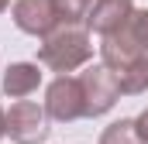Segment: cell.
Segmentation results:
<instances>
[{"label":"cell","instance_id":"cell-1","mask_svg":"<svg viewBox=\"0 0 148 144\" xmlns=\"http://www.w3.org/2000/svg\"><path fill=\"white\" fill-rule=\"evenodd\" d=\"M90 58H93V41L83 24H59L48 38H41V48H38V62L59 75L76 72Z\"/></svg>","mask_w":148,"mask_h":144},{"label":"cell","instance_id":"cell-2","mask_svg":"<svg viewBox=\"0 0 148 144\" xmlns=\"http://www.w3.org/2000/svg\"><path fill=\"white\" fill-rule=\"evenodd\" d=\"M79 86H83V110L86 117H103L110 113L114 103L121 100V89H117V75H114L103 62L100 65H90V69L79 75Z\"/></svg>","mask_w":148,"mask_h":144},{"label":"cell","instance_id":"cell-3","mask_svg":"<svg viewBox=\"0 0 148 144\" xmlns=\"http://www.w3.org/2000/svg\"><path fill=\"white\" fill-rule=\"evenodd\" d=\"M48 113L35 100H17L7 110V134L14 144H41L48 137Z\"/></svg>","mask_w":148,"mask_h":144},{"label":"cell","instance_id":"cell-4","mask_svg":"<svg viewBox=\"0 0 148 144\" xmlns=\"http://www.w3.org/2000/svg\"><path fill=\"white\" fill-rule=\"evenodd\" d=\"M45 113L48 120H59V124H73L79 117H86L83 110V86L76 75H59L48 82L45 89Z\"/></svg>","mask_w":148,"mask_h":144},{"label":"cell","instance_id":"cell-5","mask_svg":"<svg viewBox=\"0 0 148 144\" xmlns=\"http://www.w3.org/2000/svg\"><path fill=\"white\" fill-rule=\"evenodd\" d=\"M10 14L24 35H35V38H48L59 28V14H55L52 0H14Z\"/></svg>","mask_w":148,"mask_h":144},{"label":"cell","instance_id":"cell-6","mask_svg":"<svg viewBox=\"0 0 148 144\" xmlns=\"http://www.w3.org/2000/svg\"><path fill=\"white\" fill-rule=\"evenodd\" d=\"M134 14V0H93V10L86 17V31H97L100 38L114 35L127 24Z\"/></svg>","mask_w":148,"mask_h":144},{"label":"cell","instance_id":"cell-7","mask_svg":"<svg viewBox=\"0 0 148 144\" xmlns=\"http://www.w3.org/2000/svg\"><path fill=\"white\" fill-rule=\"evenodd\" d=\"M41 86V72L35 62H14L3 72V96L10 100H28L31 93H38Z\"/></svg>","mask_w":148,"mask_h":144},{"label":"cell","instance_id":"cell-8","mask_svg":"<svg viewBox=\"0 0 148 144\" xmlns=\"http://www.w3.org/2000/svg\"><path fill=\"white\" fill-rule=\"evenodd\" d=\"M114 75H117V89L124 96H141V93H148V55H141L138 62L124 65V69L114 72Z\"/></svg>","mask_w":148,"mask_h":144},{"label":"cell","instance_id":"cell-9","mask_svg":"<svg viewBox=\"0 0 148 144\" xmlns=\"http://www.w3.org/2000/svg\"><path fill=\"white\" fill-rule=\"evenodd\" d=\"M100 144H145V141H141V134H138V124L124 117V120H114L110 127H103Z\"/></svg>","mask_w":148,"mask_h":144},{"label":"cell","instance_id":"cell-10","mask_svg":"<svg viewBox=\"0 0 148 144\" xmlns=\"http://www.w3.org/2000/svg\"><path fill=\"white\" fill-rule=\"evenodd\" d=\"M52 7L59 14V24H86L93 0H52Z\"/></svg>","mask_w":148,"mask_h":144},{"label":"cell","instance_id":"cell-11","mask_svg":"<svg viewBox=\"0 0 148 144\" xmlns=\"http://www.w3.org/2000/svg\"><path fill=\"white\" fill-rule=\"evenodd\" d=\"M121 31L138 45V52H141V55H148V7H145V10H134Z\"/></svg>","mask_w":148,"mask_h":144},{"label":"cell","instance_id":"cell-12","mask_svg":"<svg viewBox=\"0 0 148 144\" xmlns=\"http://www.w3.org/2000/svg\"><path fill=\"white\" fill-rule=\"evenodd\" d=\"M134 124H138V134H141V141L148 144V107L141 110V113H138V117H134Z\"/></svg>","mask_w":148,"mask_h":144},{"label":"cell","instance_id":"cell-13","mask_svg":"<svg viewBox=\"0 0 148 144\" xmlns=\"http://www.w3.org/2000/svg\"><path fill=\"white\" fill-rule=\"evenodd\" d=\"M3 134H7V113L0 110V137H3Z\"/></svg>","mask_w":148,"mask_h":144},{"label":"cell","instance_id":"cell-14","mask_svg":"<svg viewBox=\"0 0 148 144\" xmlns=\"http://www.w3.org/2000/svg\"><path fill=\"white\" fill-rule=\"evenodd\" d=\"M7 7H10V0H0V14H3V10H7Z\"/></svg>","mask_w":148,"mask_h":144}]
</instances>
